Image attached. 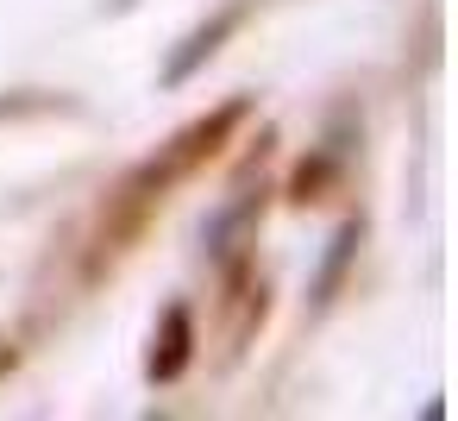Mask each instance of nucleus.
Returning a JSON list of instances; mask_svg holds the SVG:
<instances>
[{
  "instance_id": "f257e3e1",
  "label": "nucleus",
  "mask_w": 458,
  "mask_h": 421,
  "mask_svg": "<svg viewBox=\"0 0 458 421\" xmlns=\"http://www.w3.org/2000/svg\"><path fill=\"white\" fill-rule=\"evenodd\" d=\"M233 26H239V7H226V13H220V20H214L208 32H195V39H189V51H182V57L170 64V82H182V76H189V70H195V64H201V57L214 51V39H226Z\"/></svg>"
}]
</instances>
